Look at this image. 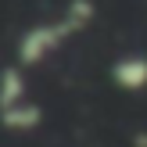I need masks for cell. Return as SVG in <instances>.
I'll list each match as a JSON object with an SVG mask.
<instances>
[{
	"instance_id": "cell-4",
	"label": "cell",
	"mask_w": 147,
	"mask_h": 147,
	"mask_svg": "<svg viewBox=\"0 0 147 147\" xmlns=\"http://www.w3.org/2000/svg\"><path fill=\"white\" fill-rule=\"evenodd\" d=\"M115 83L122 86V90H140V86H147V61H140V57H126V61H119L111 68Z\"/></svg>"
},
{
	"instance_id": "cell-3",
	"label": "cell",
	"mask_w": 147,
	"mask_h": 147,
	"mask_svg": "<svg viewBox=\"0 0 147 147\" xmlns=\"http://www.w3.org/2000/svg\"><path fill=\"white\" fill-rule=\"evenodd\" d=\"M22 100H29L25 68H22V65H14V68H4V72H0V111H7V108L22 104Z\"/></svg>"
},
{
	"instance_id": "cell-2",
	"label": "cell",
	"mask_w": 147,
	"mask_h": 147,
	"mask_svg": "<svg viewBox=\"0 0 147 147\" xmlns=\"http://www.w3.org/2000/svg\"><path fill=\"white\" fill-rule=\"evenodd\" d=\"M40 122H43V108L36 104L32 97L22 100V104H14V108H7V111H0V126L11 129V133H32Z\"/></svg>"
},
{
	"instance_id": "cell-1",
	"label": "cell",
	"mask_w": 147,
	"mask_h": 147,
	"mask_svg": "<svg viewBox=\"0 0 147 147\" xmlns=\"http://www.w3.org/2000/svg\"><path fill=\"white\" fill-rule=\"evenodd\" d=\"M90 11L93 7L86 4V0H76V4H68L61 14H54V18L40 22V25H32V29H25V32L18 36V47H14L18 65L22 68H36V65H43L47 57H54L57 50L90 22Z\"/></svg>"
}]
</instances>
